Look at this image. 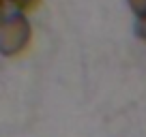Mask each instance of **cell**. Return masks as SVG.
Returning a JSON list of instances; mask_svg holds the SVG:
<instances>
[{
    "label": "cell",
    "instance_id": "obj_1",
    "mask_svg": "<svg viewBox=\"0 0 146 137\" xmlns=\"http://www.w3.org/2000/svg\"><path fill=\"white\" fill-rule=\"evenodd\" d=\"M32 43V24L26 13L13 11L0 24V56L17 58Z\"/></svg>",
    "mask_w": 146,
    "mask_h": 137
},
{
    "label": "cell",
    "instance_id": "obj_2",
    "mask_svg": "<svg viewBox=\"0 0 146 137\" xmlns=\"http://www.w3.org/2000/svg\"><path fill=\"white\" fill-rule=\"evenodd\" d=\"M5 2H9L15 11H22V13H28L41 5V0H5Z\"/></svg>",
    "mask_w": 146,
    "mask_h": 137
},
{
    "label": "cell",
    "instance_id": "obj_3",
    "mask_svg": "<svg viewBox=\"0 0 146 137\" xmlns=\"http://www.w3.org/2000/svg\"><path fill=\"white\" fill-rule=\"evenodd\" d=\"M129 11L133 13V17H144L146 15V0H127Z\"/></svg>",
    "mask_w": 146,
    "mask_h": 137
},
{
    "label": "cell",
    "instance_id": "obj_4",
    "mask_svg": "<svg viewBox=\"0 0 146 137\" xmlns=\"http://www.w3.org/2000/svg\"><path fill=\"white\" fill-rule=\"evenodd\" d=\"M135 32H137V37H140L142 41H146V15L135 19Z\"/></svg>",
    "mask_w": 146,
    "mask_h": 137
},
{
    "label": "cell",
    "instance_id": "obj_5",
    "mask_svg": "<svg viewBox=\"0 0 146 137\" xmlns=\"http://www.w3.org/2000/svg\"><path fill=\"white\" fill-rule=\"evenodd\" d=\"M7 15H9V13H7V2H5V0H0V24L5 22Z\"/></svg>",
    "mask_w": 146,
    "mask_h": 137
}]
</instances>
